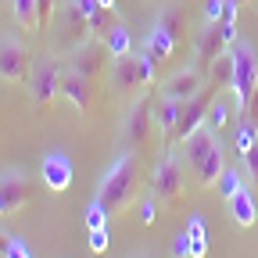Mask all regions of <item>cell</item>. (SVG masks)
<instances>
[{"mask_svg":"<svg viewBox=\"0 0 258 258\" xmlns=\"http://www.w3.org/2000/svg\"><path fill=\"white\" fill-rule=\"evenodd\" d=\"M137 183H140V158L137 147H125L115 154V161L108 165V172L97 183V198L108 205V212H125L137 201Z\"/></svg>","mask_w":258,"mask_h":258,"instance_id":"cell-1","label":"cell"},{"mask_svg":"<svg viewBox=\"0 0 258 258\" xmlns=\"http://www.w3.org/2000/svg\"><path fill=\"white\" fill-rule=\"evenodd\" d=\"M47 36H50V50L54 54H64L69 57L72 50H79L90 36V22H86V11L79 8V0H61L50 25H47Z\"/></svg>","mask_w":258,"mask_h":258,"instance_id":"cell-2","label":"cell"},{"mask_svg":"<svg viewBox=\"0 0 258 258\" xmlns=\"http://www.w3.org/2000/svg\"><path fill=\"white\" fill-rule=\"evenodd\" d=\"M183 169H186V161H183L179 151H165V154H161V161L154 165V172H151V190L161 198V205H169V208H179V205H183V194H186Z\"/></svg>","mask_w":258,"mask_h":258,"instance_id":"cell-3","label":"cell"},{"mask_svg":"<svg viewBox=\"0 0 258 258\" xmlns=\"http://www.w3.org/2000/svg\"><path fill=\"white\" fill-rule=\"evenodd\" d=\"M61 72H64V64L57 61V54H43L32 61V72H29V97H32V104L36 108H50L57 101V86H61Z\"/></svg>","mask_w":258,"mask_h":258,"instance_id":"cell-4","label":"cell"},{"mask_svg":"<svg viewBox=\"0 0 258 258\" xmlns=\"http://www.w3.org/2000/svg\"><path fill=\"white\" fill-rule=\"evenodd\" d=\"M233 57H237V72H233L230 93H233V101H237V111H244L251 104L254 90H258V57H254L251 40H237L233 43Z\"/></svg>","mask_w":258,"mask_h":258,"instance_id":"cell-5","label":"cell"},{"mask_svg":"<svg viewBox=\"0 0 258 258\" xmlns=\"http://www.w3.org/2000/svg\"><path fill=\"white\" fill-rule=\"evenodd\" d=\"M151 122H154V104H151V93H140L129 101L125 115H122V140L129 147H140L151 133Z\"/></svg>","mask_w":258,"mask_h":258,"instance_id":"cell-6","label":"cell"},{"mask_svg":"<svg viewBox=\"0 0 258 258\" xmlns=\"http://www.w3.org/2000/svg\"><path fill=\"white\" fill-rule=\"evenodd\" d=\"M205 69L201 64H183L176 69L172 76H165L158 83V97H169V101H190V97H198L205 90Z\"/></svg>","mask_w":258,"mask_h":258,"instance_id":"cell-7","label":"cell"},{"mask_svg":"<svg viewBox=\"0 0 258 258\" xmlns=\"http://www.w3.org/2000/svg\"><path fill=\"white\" fill-rule=\"evenodd\" d=\"M32 57L18 36H0V79L4 83H29Z\"/></svg>","mask_w":258,"mask_h":258,"instance_id":"cell-8","label":"cell"},{"mask_svg":"<svg viewBox=\"0 0 258 258\" xmlns=\"http://www.w3.org/2000/svg\"><path fill=\"white\" fill-rule=\"evenodd\" d=\"M40 183L47 186V194H64L76 183V165L64 151H47L40 161Z\"/></svg>","mask_w":258,"mask_h":258,"instance_id":"cell-9","label":"cell"},{"mask_svg":"<svg viewBox=\"0 0 258 258\" xmlns=\"http://www.w3.org/2000/svg\"><path fill=\"white\" fill-rule=\"evenodd\" d=\"M32 198V183L25 172L11 169V172H0V219H8L15 212H22Z\"/></svg>","mask_w":258,"mask_h":258,"instance_id":"cell-10","label":"cell"},{"mask_svg":"<svg viewBox=\"0 0 258 258\" xmlns=\"http://www.w3.org/2000/svg\"><path fill=\"white\" fill-rule=\"evenodd\" d=\"M57 97H61V101H69L76 115H86V108H90V101H93V79H90V76L72 72L69 64H64V72H61V86H57Z\"/></svg>","mask_w":258,"mask_h":258,"instance_id":"cell-11","label":"cell"},{"mask_svg":"<svg viewBox=\"0 0 258 258\" xmlns=\"http://www.w3.org/2000/svg\"><path fill=\"white\" fill-rule=\"evenodd\" d=\"M111 54H108V47H104V40H86L79 50H72L69 54V69L72 72H79V76H90V79H97L104 72V61H108Z\"/></svg>","mask_w":258,"mask_h":258,"instance_id":"cell-12","label":"cell"},{"mask_svg":"<svg viewBox=\"0 0 258 258\" xmlns=\"http://www.w3.org/2000/svg\"><path fill=\"white\" fill-rule=\"evenodd\" d=\"M108 83L118 93H133V90L147 86L144 83V69H140V54L133 50V54H125V57H115L111 61V72H108Z\"/></svg>","mask_w":258,"mask_h":258,"instance_id":"cell-13","label":"cell"},{"mask_svg":"<svg viewBox=\"0 0 258 258\" xmlns=\"http://www.w3.org/2000/svg\"><path fill=\"white\" fill-rule=\"evenodd\" d=\"M226 50V40H222V29L219 22H205L198 32H194V57H198V64L208 72V64Z\"/></svg>","mask_w":258,"mask_h":258,"instance_id":"cell-14","label":"cell"},{"mask_svg":"<svg viewBox=\"0 0 258 258\" xmlns=\"http://www.w3.org/2000/svg\"><path fill=\"white\" fill-rule=\"evenodd\" d=\"M215 144H219V133H215V129H208V125H201L198 133H190V137L179 140L176 147H179V154H183V161H186V169H198Z\"/></svg>","mask_w":258,"mask_h":258,"instance_id":"cell-15","label":"cell"},{"mask_svg":"<svg viewBox=\"0 0 258 258\" xmlns=\"http://www.w3.org/2000/svg\"><path fill=\"white\" fill-rule=\"evenodd\" d=\"M179 111H183V101H169V97H158L154 104V125L165 144H176V122H179Z\"/></svg>","mask_w":258,"mask_h":258,"instance_id":"cell-16","label":"cell"},{"mask_svg":"<svg viewBox=\"0 0 258 258\" xmlns=\"http://www.w3.org/2000/svg\"><path fill=\"white\" fill-rule=\"evenodd\" d=\"M176 36H172V32H165V29H161V25H154L151 22V29H147V36H144V43H140V50H147L158 64L161 61H169L172 54H176Z\"/></svg>","mask_w":258,"mask_h":258,"instance_id":"cell-17","label":"cell"},{"mask_svg":"<svg viewBox=\"0 0 258 258\" xmlns=\"http://www.w3.org/2000/svg\"><path fill=\"white\" fill-rule=\"evenodd\" d=\"M222 169H226V151H222V140H219L208 151V158L194 169V179H198V186H215V179L222 176Z\"/></svg>","mask_w":258,"mask_h":258,"instance_id":"cell-18","label":"cell"},{"mask_svg":"<svg viewBox=\"0 0 258 258\" xmlns=\"http://www.w3.org/2000/svg\"><path fill=\"white\" fill-rule=\"evenodd\" d=\"M230 215H233V222L240 226V230L254 226V219H258V205H254V194H251L247 186H240L233 198H230Z\"/></svg>","mask_w":258,"mask_h":258,"instance_id":"cell-19","label":"cell"},{"mask_svg":"<svg viewBox=\"0 0 258 258\" xmlns=\"http://www.w3.org/2000/svg\"><path fill=\"white\" fill-rule=\"evenodd\" d=\"M233 115H240V111H237V101H230L226 93H219L215 101H212V108H208L205 125H208V129H215V133H222V129L233 122Z\"/></svg>","mask_w":258,"mask_h":258,"instance_id":"cell-20","label":"cell"},{"mask_svg":"<svg viewBox=\"0 0 258 258\" xmlns=\"http://www.w3.org/2000/svg\"><path fill=\"white\" fill-rule=\"evenodd\" d=\"M233 72H237V57H233V47H226L212 64H208V76H212V83L215 86H222V90H230V83H233Z\"/></svg>","mask_w":258,"mask_h":258,"instance_id":"cell-21","label":"cell"},{"mask_svg":"<svg viewBox=\"0 0 258 258\" xmlns=\"http://www.w3.org/2000/svg\"><path fill=\"white\" fill-rule=\"evenodd\" d=\"M104 47H108L111 61H115V57H125V54H133V50H137V47H133V32L125 29V22H115V25L108 29Z\"/></svg>","mask_w":258,"mask_h":258,"instance_id":"cell-22","label":"cell"},{"mask_svg":"<svg viewBox=\"0 0 258 258\" xmlns=\"http://www.w3.org/2000/svg\"><path fill=\"white\" fill-rule=\"evenodd\" d=\"M154 25H161L165 32H172L176 40H183V8L176 0H165V4L154 11Z\"/></svg>","mask_w":258,"mask_h":258,"instance_id":"cell-23","label":"cell"},{"mask_svg":"<svg viewBox=\"0 0 258 258\" xmlns=\"http://www.w3.org/2000/svg\"><path fill=\"white\" fill-rule=\"evenodd\" d=\"M11 18L18 29H40V18H36V0H11Z\"/></svg>","mask_w":258,"mask_h":258,"instance_id":"cell-24","label":"cell"},{"mask_svg":"<svg viewBox=\"0 0 258 258\" xmlns=\"http://www.w3.org/2000/svg\"><path fill=\"white\" fill-rule=\"evenodd\" d=\"M186 233H190V258H205V251H208L205 219H201V215H194V219L186 222Z\"/></svg>","mask_w":258,"mask_h":258,"instance_id":"cell-25","label":"cell"},{"mask_svg":"<svg viewBox=\"0 0 258 258\" xmlns=\"http://www.w3.org/2000/svg\"><path fill=\"white\" fill-rule=\"evenodd\" d=\"M233 140H237V154H244L254 140H258V125L247 115H237V129H233Z\"/></svg>","mask_w":258,"mask_h":258,"instance_id":"cell-26","label":"cell"},{"mask_svg":"<svg viewBox=\"0 0 258 258\" xmlns=\"http://www.w3.org/2000/svg\"><path fill=\"white\" fill-rule=\"evenodd\" d=\"M215 186H219V194H222V198L230 201L233 194H237L240 186H247V183L240 179V169H233V165H226V169H222V176L215 179Z\"/></svg>","mask_w":258,"mask_h":258,"instance_id":"cell-27","label":"cell"},{"mask_svg":"<svg viewBox=\"0 0 258 258\" xmlns=\"http://www.w3.org/2000/svg\"><path fill=\"white\" fill-rule=\"evenodd\" d=\"M108 205L101 201V198H93L90 201V208H86V226H90V230H101V226H108Z\"/></svg>","mask_w":258,"mask_h":258,"instance_id":"cell-28","label":"cell"},{"mask_svg":"<svg viewBox=\"0 0 258 258\" xmlns=\"http://www.w3.org/2000/svg\"><path fill=\"white\" fill-rule=\"evenodd\" d=\"M158 205H161V198L154 190H147L144 194V201H140V222L144 226H154V219H158Z\"/></svg>","mask_w":258,"mask_h":258,"instance_id":"cell-29","label":"cell"},{"mask_svg":"<svg viewBox=\"0 0 258 258\" xmlns=\"http://www.w3.org/2000/svg\"><path fill=\"white\" fill-rule=\"evenodd\" d=\"M240 169H244V176H247L251 183H258V140L240 154Z\"/></svg>","mask_w":258,"mask_h":258,"instance_id":"cell-30","label":"cell"},{"mask_svg":"<svg viewBox=\"0 0 258 258\" xmlns=\"http://www.w3.org/2000/svg\"><path fill=\"white\" fill-rule=\"evenodd\" d=\"M230 11V0H205V22H222Z\"/></svg>","mask_w":258,"mask_h":258,"instance_id":"cell-31","label":"cell"},{"mask_svg":"<svg viewBox=\"0 0 258 258\" xmlns=\"http://www.w3.org/2000/svg\"><path fill=\"white\" fill-rule=\"evenodd\" d=\"M111 244V233H108V226H101V230H90V251L93 254H104Z\"/></svg>","mask_w":258,"mask_h":258,"instance_id":"cell-32","label":"cell"},{"mask_svg":"<svg viewBox=\"0 0 258 258\" xmlns=\"http://www.w3.org/2000/svg\"><path fill=\"white\" fill-rule=\"evenodd\" d=\"M57 4H61V0H36V18H40V25H50Z\"/></svg>","mask_w":258,"mask_h":258,"instance_id":"cell-33","label":"cell"},{"mask_svg":"<svg viewBox=\"0 0 258 258\" xmlns=\"http://www.w3.org/2000/svg\"><path fill=\"white\" fill-rule=\"evenodd\" d=\"M172 258H190V233H186V230L176 237V244H172Z\"/></svg>","mask_w":258,"mask_h":258,"instance_id":"cell-34","label":"cell"},{"mask_svg":"<svg viewBox=\"0 0 258 258\" xmlns=\"http://www.w3.org/2000/svg\"><path fill=\"white\" fill-rule=\"evenodd\" d=\"M4 258H32V254H29L25 240H18V237H15V240H11V247L4 251Z\"/></svg>","mask_w":258,"mask_h":258,"instance_id":"cell-35","label":"cell"},{"mask_svg":"<svg viewBox=\"0 0 258 258\" xmlns=\"http://www.w3.org/2000/svg\"><path fill=\"white\" fill-rule=\"evenodd\" d=\"M219 29H222V40H226V47H233L240 36H237V22H219Z\"/></svg>","mask_w":258,"mask_h":258,"instance_id":"cell-36","label":"cell"},{"mask_svg":"<svg viewBox=\"0 0 258 258\" xmlns=\"http://www.w3.org/2000/svg\"><path fill=\"white\" fill-rule=\"evenodd\" d=\"M240 115H247V118H251V122L258 125V90H254V97H251V104H247V108H244Z\"/></svg>","mask_w":258,"mask_h":258,"instance_id":"cell-37","label":"cell"},{"mask_svg":"<svg viewBox=\"0 0 258 258\" xmlns=\"http://www.w3.org/2000/svg\"><path fill=\"white\" fill-rule=\"evenodd\" d=\"M11 240H15V237H11V233H8V230H0V254H4V251H8V247H11Z\"/></svg>","mask_w":258,"mask_h":258,"instance_id":"cell-38","label":"cell"},{"mask_svg":"<svg viewBox=\"0 0 258 258\" xmlns=\"http://www.w3.org/2000/svg\"><path fill=\"white\" fill-rule=\"evenodd\" d=\"M101 8H108V11H115V0H97Z\"/></svg>","mask_w":258,"mask_h":258,"instance_id":"cell-39","label":"cell"},{"mask_svg":"<svg viewBox=\"0 0 258 258\" xmlns=\"http://www.w3.org/2000/svg\"><path fill=\"white\" fill-rule=\"evenodd\" d=\"M230 4H233V8H244V4H247V0H230Z\"/></svg>","mask_w":258,"mask_h":258,"instance_id":"cell-40","label":"cell"}]
</instances>
